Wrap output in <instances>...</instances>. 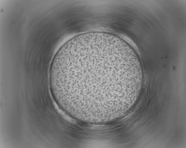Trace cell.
<instances>
[{"label":"cell","instance_id":"obj_1","mask_svg":"<svg viewBox=\"0 0 186 148\" xmlns=\"http://www.w3.org/2000/svg\"><path fill=\"white\" fill-rule=\"evenodd\" d=\"M49 76L69 115L95 122L127 112L137 99L143 72L135 52L113 36L95 34L69 43L54 57Z\"/></svg>","mask_w":186,"mask_h":148}]
</instances>
